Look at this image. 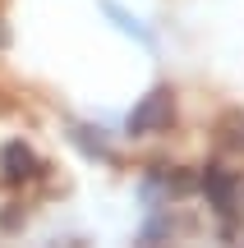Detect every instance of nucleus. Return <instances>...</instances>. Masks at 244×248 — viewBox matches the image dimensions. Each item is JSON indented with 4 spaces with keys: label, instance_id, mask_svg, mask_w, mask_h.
<instances>
[{
    "label": "nucleus",
    "instance_id": "obj_3",
    "mask_svg": "<svg viewBox=\"0 0 244 248\" xmlns=\"http://www.w3.org/2000/svg\"><path fill=\"white\" fill-rule=\"evenodd\" d=\"M203 193L212 198V207H217L221 216L235 212V175L221 166H208V175H203Z\"/></svg>",
    "mask_w": 244,
    "mask_h": 248
},
{
    "label": "nucleus",
    "instance_id": "obj_6",
    "mask_svg": "<svg viewBox=\"0 0 244 248\" xmlns=\"http://www.w3.org/2000/svg\"><path fill=\"white\" fill-rule=\"evenodd\" d=\"M69 138L79 142L88 156H101V161H111V156H115V152H111V142H106V138H92V129H83V124H74V129H69Z\"/></svg>",
    "mask_w": 244,
    "mask_h": 248
},
{
    "label": "nucleus",
    "instance_id": "obj_1",
    "mask_svg": "<svg viewBox=\"0 0 244 248\" xmlns=\"http://www.w3.org/2000/svg\"><path fill=\"white\" fill-rule=\"evenodd\" d=\"M171 120H175V97L166 88H157V92H147V97L134 106L129 133H162V129H171Z\"/></svg>",
    "mask_w": 244,
    "mask_h": 248
},
{
    "label": "nucleus",
    "instance_id": "obj_4",
    "mask_svg": "<svg viewBox=\"0 0 244 248\" xmlns=\"http://www.w3.org/2000/svg\"><path fill=\"white\" fill-rule=\"evenodd\" d=\"M217 129H221V147L226 152H244V110H226Z\"/></svg>",
    "mask_w": 244,
    "mask_h": 248
},
{
    "label": "nucleus",
    "instance_id": "obj_8",
    "mask_svg": "<svg viewBox=\"0 0 244 248\" xmlns=\"http://www.w3.org/2000/svg\"><path fill=\"white\" fill-rule=\"evenodd\" d=\"M5 46H9V28L0 23V51H5Z\"/></svg>",
    "mask_w": 244,
    "mask_h": 248
},
{
    "label": "nucleus",
    "instance_id": "obj_7",
    "mask_svg": "<svg viewBox=\"0 0 244 248\" xmlns=\"http://www.w3.org/2000/svg\"><path fill=\"white\" fill-rule=\"evenodd\" d=\"M0 225H5V230H18V225H23V212H18V207H9V212L0 216Z\"/></svg>",
    "mask_w": 244,
    "mask_h": 248
},
{
    "label": "nucleus",
    "instance_id": "obj_2",
    "mask_svg": "<svg viewBox=\"0 0 244 248\" xmlns=\"http://www.w3.org/2000/svg\"><path fill=\"white\" fill-rule=\"evenodd\" d=\"M0 175L9 179V184H23V179L37 175V156L33 147H23V142H5V152H0Z\"/></svg>",
    "mask_w": 244,
    "mask_h": 248
},
{
    "label": "nucleus",
    "instance_id": "obj_5",
    "mask_svg": "<svg viewBox=\"0 0 244 248\" xmlns=\"http://www.w3.org/2000/svg\"><path fill=\"white\" fill-rule=\"evenodd\" d=\"M101 9H106V14H111V18H115V23H120V32H129V37H138V42H143V46H152V32H147V28L138 23L134 14H125V9H120L115 0H101Z\"/></svg>",
    "mask_w": 244,
    "mask_h": 248
}]
</instances>
